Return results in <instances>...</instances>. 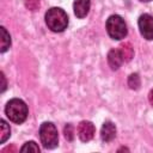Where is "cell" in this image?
Returning a JSON list of instances; mask_svg holds the SVG:
<instances>
[{"instance_id":"1","label":"cell","mask_w":153,"mask_h":153,"mask_svg":"<svg viewBox=\"0 0 153 153\" xmlns=\"http://www.w3.org/2000/svg\"><path fill=\"white\" fill-rule=\"evenodd\" d=\"M45 24L54 32L63 31L68 25L67 13L59 7H53L45 13Z\"/></svg>"},{"instance_id":"2","label":"cell","mask_w":153,"mask_h":153,"mask_svg":"<svg viewBox=\"0 0 153 153\" xmlns=\"http://www.w3.org/2000/svg\"><path fill=\"white\" fill-rule=\"evenodd\" d=\"M5 112H6V116L10 118V121L17 124H20L26 120L29 111H27L26 104L22 99L13 98L7 103L5 108Z\"/></svg>"},{"instance_id":"3","label":"cell","mask_w":153,"mask_h":153,"mask_svg":"<svg viewBox=\"0 0 153 153\" xmlns=\"http://www.w3.org/2000/svg\"><path fill=\"white\" fill-rule=\"evenodd\" d=\"M106 31L112 39H122L127 35V25L122 17L114 14L106 20Z\"/></svg>"},{"instance_id":"4","label":"cell","mask_w":153,"mask_h":153,"mask_svg":"<svg viewBox=\"0 0 153 153\" xmlns=\"http://www.w3.org/2000/svg\"><path fill=\"white\" fill-rule=\"evenodd\" d=\"M39 137L45 148H55L59 142V134L55 124L51 122L42 123L39 128Z\"/></svg>"},{"instance_id":"5","label":"cell","mask_w":153,"mask_h":153,"mask_svg":"<svg viewBox=\"0 0 153 153\" xmlns=\"http://www.w3.org/2000/svg\"><path fill=\"white\" fill-rule=\"evenodd\" d=\"M139 29L143 38L153 39V17L151 14H142L139 18Z\"/></svg>"},{"instance_id":"6","label":"cell","mask_w":153,"mask_h":153,"mask_svg":"<svg viewBox=\"0 0 153 153\" xmlns=\"http://www.w3.org/2000/svg\"><path fill=\"white\" fill-rule=\"evenodd\" d=\"M94 131H96L94 126L90 121H81L78 126V136L84 142L92 140L94 136Z\"/></svg>"},{"instance_id":"7","label":"cell","mask_w":153,"mask_h":153,"mask_svg":"<svg viewBox=\"0 0 153 153\" xmlns=\"http://www.w3.org/2000/svg\"><path fill=\"white\" fill-rule=\"evenodd\" d=\"M116 136V127L112 122L106 121L104 122L102 130H100V139L104 142H110L114 140V137Z\"/></svg>"},{"instance_id":"8","label":"cell","mask_w":153,"mask_h":153,"mask_svg":"<svg viewBox=\"0 0 153 153\" xmlns=\"http://www.w3.org/2000/svg\"><path fill=\"white\" fill-rule=\"evenodd\" d=\"M90 6H91V1L90 0H75L74 4H73L74 14L78 18L86 17L88 11H90Z\"/></svg>"},{"instance_id":"9","label":"cell","mask_w":153,"mask_h":153,"mask_svg":"<svg viewBox=\"0 0 153 153\" xmlns=\"http://www.w3.org/2000/svg\"><path fill=\"white\" fill-rule=\"evenodd\" d=\"M108 62H109V66L111 67V69H118L120 68V66L123 62V57H122L120 49H111L109 51Z\"/></svg>"},{"instance_id":"10","label":"cell","mask_w":153,"mask_h":153,"mask_svg":"<svg viewBox=\"0 0 153 153\" xmlns=\"http://www.w3.org/2000/svg\"><path fill=\"white\" fill-rule=\"evenodd\" d=\"M120 51H121V54H122L123 61H126V62L130 61V60L133 59V56H134V49H133L131 44L128 43V42L121 44V47H120Z\"/></svg>"},{"instance_id":"11","label":"cell","mask_w":153,"mask_h":153,"mask_svg":"<svg viewBox=\"0 0 153 153\" xmlns=\"http://www.w3.org/2000/svg\"><path fill=\"white\" fill-rule=\"evenodd\" d=\"M0 31H1V49L0 50H1V53H5L11 45V37L4 26L0 27Z\"/></svg>"},{"instance_id":"12","label":"cell","mask_w":153,"mask_h":153,"mask_svg":"<svg viewBox=\"0 0 153 153\" xmlns=\"http://www.w3.org/2000/svg\"><path fill=\"white\" fill-rule=\"evenodd\" d=\"M0 129H1V131H0V141H1V143H4L10 137V135H11L10 127H8V124L4 120L0 121Z\"/></svg>"},{"instance_id":"13","label":"cell","mask_w":153,"mask_h":153,"mask_svg":"<svg viewBox=\"0 0 153 153\" xmlns=\"http://www.w3.org/2000/svg\"><path fill=\"white\" fill-rule=\"evenodd\" d=\"M140 84H141V81H140L139 74L133 73V74L129 75V78H128V85H129V87L131 90H137L140 87Z\"/></svg>"},{"instance_id":"14","label":"cell","mask_w":153,"mask_h":153,"mask_svg":"<svg viewBox=\"0 0 153 153\" xmlns=\"http://www.w3.org/2000/svg\"><path fill=\"white\" fill-rule=\"evenodd\" d=\"M20 152H35V153H38L39 152V147L36 145V142L29 141V142L24 143V146L20 148Z\"/></svg>"},{"instance_id":"15","label":"cell","mask_w":153,"mask_h":153,"mask_svg":"<svg viewBox=\"0 0 153 153\" xmlns=\"http://www.w3.org/2000/svg\"><path fill=\"white\" fill-rule=\"evenodd\" d=\"M63 134H65V137L68 140V141H72L74 139V128L72 124H67L63 129Z\"/></svg>"},{"instance_id":"16","label":"cell","mask_w":153,"mask_h":153,"mask_svg":"<svg viewBox=\"0 0 153 153\" xmlns=\"http://www.w3.org/2000/svg\"><path fill=\"white\" fill-rule=\"evenodd\" d=\"M25 6L30 11H36L39 7V0H25Z\"/></svg>"},{"instance_id":"17","label":"cell","mask_w":153,"mask_h":153,"mask_svg":"<svg viewBox=\"0 0 153 153\" xmlns=\"http://www.w3.org/2000/svg\"><path fill=\"white\" fill-rule=\"evenodd\" d=\"M1 79H2V92L5 91V88H6V80H5V75H4V73H1Z\"/></svg>"},{"instance_id":"18","label":"cell","mask_w":153,"mask_h":153,"mask_svg":"<svg viewBox=\"0 0 153 153\" xmlns=\"http://www.w3.org/2000/svg\"><path fill=\"white\" fill-rule=\"evenodd\" d=\"M148 100H149L151 105H153V90H151L148 93Z\"/></svg>"},{"instance_id":"19","label":"cell","mask_w":153,"mask_h":153,"mask_svg":"<svg viewBox=\"0 0 153 153\" xmlns=\"http://www.w3.org/2000/svg\"><path fill=\"white\" fill-rule=\"evenodd\" d=\"M141 1H145V2H147V1H151V0H141Z\"/></svg>"}]
</instances>
